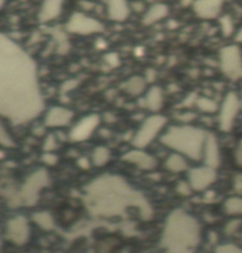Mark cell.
<instances>
[{
  "instance_id": "obj_1",
  "label": "cell",
  "mask_w": 242,
  "mask_h": 253,
  "mask_svg": "<svg viewBox=\"0 0 242 253\" xmlns=\"http://www.w3.org/2000/svg\"><path fill=\"white\" fill-rule=\"evenodd\" d=\"M37 68L25 51L1 36L0 47V110L14 125L30 122L43 111Z\"/></svg>"
},
{
  "instance_id": "obj_2",
  "label": "cell",
  "mask_w": 242,
  "mask_h": 253,
  "mask_svg": "<svg viewBox=\"0 0 242 253\" xmlns=\"http://www.w3.org/2000/svg\"><path fill=\"white\" fill-rule=\"evenodd\" d=\"M85 199L90 212L95 215H120L130 206H137L144 213H150L140 193L116 175H104L93 180L86 187Z\"/></svg>"
},
{
  "instance_id": "obj_3",
  "label": "cell",
  "mask_w": 242,
  "mask_h": 253,
  "mask_svg": "<svg viewBox=\"0 0 242 253\" xmlns=\"http://www.w3.org/2000/svg\"><path fill=\"white\" fill-rule=\"evenodd\" d=\"M200 243V225L194 216L175 211L168 216L162 236L167 253H193Z\"/></svg>"
},
{
  "instance_id": "obj_4",
  "label": "cell",
  "mask_w": 242,
  "mask_h": 253,
  "mask_svg": "<svg viewBox=\"0 0 242 253\" xmlns=\"http://www.w3.org/2000/svg\"><path fill=\"white\" fill-rule=\"evenodd\" d=\"M207 132L193 126H175L161 136V142L183 156L198 161L203 158Z\"/></svg>"
},
{
  "instance_id": "obj_5",
  "label": "cell",
  "mask_w": 242,
  "mask_h": 253,
  "mask_svg": "<svg viewBox=\"0 0 242 253\" xmlns=\"http://www.w3.org/2000/svg\"><path fill=\"white\" fill-rule=\"evenodd\" d=\"M167 122V117L163 115H153L145 119V121L142 123L134 138H132V144H134L135 148L143 149L147 146H149L159 136L160 132L164 129Z\"/></svg>"
},
{
  "instance_id": "obj_6",
  "label": "cell",
  "mask_w": 242,
  "mask_h": 253,
  "mask_svg": "<svg viewBox=\"0 0 242 253\" xmlns=\"http://www.w3.org/2000/svg\"><path fill=\"white\" fill-rule=\"evenodd\" d=\"M66 30L75 35L89 36L104 31V25L98 19L83 12H75L66 23Z\"/></svg>"
},
{
  "instance_id": "obj_7",
  "label": "cell",
  "mask_w": 242,
  "mask_h": 253,
  "mask_svg": "<svg viewBox=\"0 0 242 253\" xmlns=\"http://www.w3.org/2000/svg\"><path fill=\"white\" fill-rule=\"evenodd\" d=\"M221 70L227 77L237 80L242 75V53L237 45H228L220 51Z\"/></svg>"
},
{
  "instance_id": "obj_8",
  "label": "cell",
  "mask_w": 242,
  "mask_h": 253,
  "mask_svg": "<svg viewBox=\"0 0 242 253\" xmlns=\"http://www.w3.org/2000/svg\"><path fill=\"white\" fill-rule=\"evenodd\" d=\"M239 111H240V99L235 92H228L223 98L220 107L219 126L222 131H229L234 126Z\"/></svg>"
},
{
  "instance_id": "obj_9",
  "label": "cell",
  "mask_w": 242,
  "mask_h": 253,
  "mask_svg": "<svg viewBox=\"0 0 242 253\" xmlns=\"http://www.w3.org/2000/svg\"><path fill=\"white\" fill-rule=\"evenodd\" d=\"M48 183V176L46 171L44 169H40L36 173H33L26 182L24 183L22 194L24 200L26 201L27 205H33L38 198V193L43 189L45 186Z\"/></svg>"
},
{
  "instance_id": "obj_10",
  "label": "cell",
  "mask_w": 242,
  "mask_h": 253,
  "mask_svg": "<svg viewBox=\"0 0 242 253\" xmlns=\"http://www.w3.org/2000/svg\"><path fill=\"white\" fill-rule=\"evenodd\" d=\"M99 122H101V119L97 114H91V115L83 117L72 126L70 138L74 142H81V141L87 140L99 126Z\"/></svg>"
},
{
  "instance_id": "obj_11",
  "label": "cell",
  "mask_w": 242,
  "mask_h": 253,
  "mask_svg": "<svg viewBox=\"0 0 242 253\" xmlns=\"http://www.w3.org/2000/svg\"><path fill=\"white\" fill-rule=\"evenodd\" d=\"M216 180L215 168H211L209 166L204 167L193 168L189 171L188 182L192 186L194 191H204Z\"/></svg>"
},
{
  "instance_id": "obj_12",
  "label": "cell",
  "mask_w": 242,
  "mask_h": 253,
  "mask_svg": "<svg viewBox=\"0 0 242 253\" xmlns=\"http://www.w3.org/2000/svg\"><path fill=\"white\" fill-rule=\"evenodd\" d=\"M6 234H7V238L11 242L18 244V245L26 243L30 237V226L26 218L19 215L8 220Z\"/></svg>"
},
{
  "instance_id": "obj_13",
  "label": "cell",
  "mask_w": 242,
  "mask_h": 253,
  "mask_svg": "<svg viewBox=\"0 0 242 253\" xmlns=\"http://www.w3.org/2000/svg\"><path fill=\"white\" fill-rule=\"evenodd\" d=\"M74 119V111L65 107H52L45 116V126L51 128H60L69 126Z\"/></svg>"
},
{
  "instance_id": "obj_14",
  "label": "cell",
  "mask_w": 242,
  "mask_h": 253,
  "mask_svg": "<svg viewBox=\"0 0 242 253\" xmlns=\"http://www.w3.org/2000/svg\"><path fill=\"white\" fill-rule=\"evenodd\" d=\"M122 160L129 164L136 165L138 168L143 170H153L157 167V160L154 155L148 154L142 149L136 148L134 150H130L122 156Z\"/></svg>"
},
{
  "instance_id": "obj_15",
  "label": "cell",
  "mask_w": 242,
  "mask_h": 253,
  "mask_svg": "<svg viewBox=\"0 0 242 253\" xmlns=\"http://www.w3.org/2000/svg\"><path fill=\"white\" fill-rule=\"evenodd\" d=\"M225 0H195L193 8L200 18L211 19L220 14Z\"/></svg>"
},
{
  "instance_id": "obj_16",
  "label": "cell",
  "mask_w": 242,
  "mask_h": 253,
  "mask_svg": "<svg viewBox=\"0 0 242 253\" xmlns=\"http://www.w3.org/2000/svg\"><path fill=\"white\" fill-rule=\"evenodd\" d=\"M64 0H44L38 12V20L40 23H50L57 19L63 12Z\"/></svg>"
},
{
  "instance_id": "obj_17",
  "label": "cell",
  "mask_w": 242,
  "mask_h": 253,
  "mask_svg": "<svg viewBox=\"0 0 242 253\" xmlns=\"http://www.w3.org/2000/svg\"><path fill=\"white\" fill-rule=\"evenodd\" d=\"M203 159L205 166L216 168L220 166V148L215 135L208 134L203 148Z\"/></svg>"
},
{
  "instance_id": "obj_18",
  "label": "cell",
  "mask_w": 242,
  "mask_h": 253,
  "mask_svg": "<svg viewBox=\"0 0 242 253\" xmlns=\"http://www.w3.org/2000/svg\"><path fill=\"white\" fill-rule=\"evenodd\" d=\"M130 6L128 0H107V12L108 17L114 22H124L128 19Z\"/></svg>"
},
{
  "instance_id": "obj_19",
  "label": "cell",
  "mask_w": 242,
  "mask_h": 253,
  "mask_svg": "<svg viewBox=\"0 0 242 253\" xmlns=\"http://www.w3.org/2000/svg\"><path fill=\"white\" fill-rule=\"evenodd\" d=\"M169 12H170V10H169L168 5L163 4V2H157V4L150 6L144 12V16L142 18V23L147 26L154 25V24L161 22L164 18H167L169 16Z\"/></svg>"
},
{
  "instance_id": "obj_20",
  "label": "cell",
  "mask_w": 242,
  "mask_h": 253,
  "mask_svg": "<svg viewBox=\"0 0 242 253\" xmlns=\"http://www.w3.org/2000/svg\"><path fill=\"white\" fill-rule=\"evenodd\" d=\"M147 88V80L141 76H132L122 84V89L130 96H140Z\"/></svg>"
},
{
  "instance_id": "obj_21",
  "label": "cell",
  "mask_w": 242,
  "mask_h": 253,
  "mask_svg": "<svg viewBox=\"0 0 242 253\" xmlns=\"http://www.w3.org/2000/svg\"><path fill=\"white\" fill-rule=\"evenodd\" d=\"M145 107L154 111H159L163 107V91L159 86H151L145 95Z\"/></svg>"
},
{
  "instance_id": "obj_22",
  "label": "cell",
  "mask_w": 242,
  "mask_h": 253,
  "mask_svg": "<svg viewBox=\"0 0 242 253\" xmlns=\"http://www.w3.org/2000/svg\"><path fill=\"white\" fill-rule=\"evenodd\" d=\"M164 166L169 171H172V173H181V171H184L188 168L186 158L180 153H175V154L169 156L165 160Z\"/></svg>"
},
{
  "instance_id": "obj_23",
  "label": "cell",
  "mask_w": 242,
  "mask_h": 253,
  "mask_svg": "<svg viewBox=\"0 0 242 253\" xmlns=\"http://www.w3.org/2000/svg\"><path fill=\"white\" fill-rule=\"evenodd\" d=\"M195 104L200 111L205 114H214L219 110V105H217L216 102L209 97H204V96L198 97Z\"/></svg>"
},
{
  "instance_id": "obj_24",
  "label": "cell",
  "mask_w": 242,
  "mask_h": 253,
  "mask_svg": "<svg viewBox=\"0 0 242 253\" xmlns=\"http://www.w3.org/2000/svg\"><path fill=\"white\" fill-rule=\"evenodd\" d=\"M225 211L231 215H241L242 214V198L233 197L227 199L225 201Z\"/></svg>"
},
{
  "instance_id": "obj_25",
  "label": "cell",
  "mask_w": 242,
  "mask_h": 253,
  "mask_svg": "<svg viewBox=\"0 0 242 253\" xmlns=\"http://www.w3.org/2000/svg\"><path fill=\"white\" fill-rule=\"evenodd\" d=\"M110 160V150L105 147H97L92 152V162L97 167L107 165Z\"/></svg>"
},
{
  "instance_id": "obj_26",
  "label": "cell",
  "mask_w": 242,
  "mask_h": 253,
  "mask_svg": "<svg viewBox=\"0 0 242 253\" xmlns=\"http://www.w3.org/2000/svg\"><path fill=\"white\" fill-rule=\"evenodd\" d=\"M219 23L221 32H222V35L225 36V37H229V36H232L233 33H234V22H233V18L231 16H228V14L222 16L219 19Z\"/></svg>"
},
{
  "instance_id": "obj_27",
  "label": "cell",
  "mask_w": 242,
  "mask_h": 253,
  "mask_svg": "<svg viewBox=\"0 0 242 253\" xmlns=\"http://www.w3.org/2000/svg\"><path fill=\"white\" fill-rule=\"evenodd\" d=\"M33 220L45 230H51L53 227V219L47 212H39L33 215Z\"/></svg>"
},
{
  "instance_id": "obj_28",
  "label": "cell",
  "mask_w": 242,
  "mask_h": 253,
  "mask_svg": "<svg viewBox=\"0 0 242 253\" xmlns=\"http://www.w3.org/2000/svg\"><path fill=\"white\" fill-rule=\"evenodd\" d=\"M215 253H242V249L233 244H225L215 250Z\"/></svg>"
},
{
  "instance_id": "obj_29",
  "label": "cell",
  "mask_w": 242,
  "mask_h": 253,
  "mask_svg": "<svg viewBox=\"0 0 242 253\" xmlns=\"http://www.w3.org/2000/svg\"><path fill=\"white\" fill-rule=\"evenodd\" d=\"M0 142H1L2 147H7V148H12V147H14L13 140H12L11 136H7L4 126H1V132H0Z\"/></svg>"
},
{
  "instance_id": "obj_30",
  "label": "cell",
  "mask_w": 242,
  "mask_h": 253,
  "mask_svg": "<svg viewBox=\"0 0 242 253\" xmlns=\"http://www.w3.org/2000/svg\"><path fill=\"white\" fill-rule=\"evenodd\" d=\"M57 148V140L54 137V135H48L45 138L44 142V150L45 152H52L53 149Z\"/></svg>"
},
{
  "instance_id": "obj_31",
  "label": "cell",
  "mask_w": 242,
  "mask_h": 253,
  "mask_svg": "<svg viewBox=\"0 0 242 253\" xmlns=\"http://www.w3.org/2000/svg\"><path fill=\"white\" fill-rule=\"evenodd\" d=\"M43 162L45 165L54 166L57 164V162H58V158H57V156L54 154H52L51 152H46L43 155Z\"/></svg>"
},
{
  "instance_id": "obj_32",
  "label": "cell",
  "mask_w": 242,
  "mask_h": 253,
  "mask_svg": "<svg viewBox=\"0 0 242 253\" xmlns=\"http://www.w3.org/2000/svg\"><path fill=\"white\" fill-rule=\"evenodd\" d=\"M190 189H193V188H192V186H190L189 182H180L177 185V192L182 195H189Z\"/></svg>"
},
{
  "instance_id": "obj_33",
  "label": "cell",
  "mask_w": 242,
  "mask_h": 253,
  "mask_svg": "<svg viewBox=\"0 0 242 253\" xmlns=\"http://www.w3.org/2000/svg\"><path fill=\"white\" fill-rule=\"evenodd\" d=\"M240 225H241V221L240 220H233V221H231L228 225L226 226V233H228V234L234 233V232L238 230L239 226H240Z\"/></svg>"
},
{
  "instance_id": "obj_34",
  "label": "cell",
  "mask_w": 242,
  "mask_h": 253,
  "mask_svg": "<svg viewBox=\"0 0 242 253\" xmlns=\"http://www.w3.org/2000/svg\"><path fill=\"white\" fill-rule=\"evenodd\" d=\"M235 160L239 165L242 166V141H240L237 150H235Z\"/></svg>"
},
{
  "instance_id": "obj_35",
  "label": "cell",
  "mask_w": 242,
  "mask_h": 253,
  "mask_svg": "<svg viewBox=\"0 0 242 253\" xmlns=\"http://www.w3.org/2000/svg\"><path fill=\"white\" fill-rule=\"evenodd\" d=\"M130 6H131L132 11H135V12H143L144 11V5H143V2H141V1H134Z\"/></svg>"
},
{
  "instance_id": "obj_36",
  "label": "cell",
  "mask_w": 242,
  "mask_h": 253,
  "mask_svg": "<svg viewBox=\"0 0 242 253\" xmlns=\"http://www.w3.org/2000/svg\"><path fill=\"white\" fill-rule=\"evenodd\" d=\"M78 165H80L81 168H85V169L89 168V162H87L86 159H81L80 161H78Z\"/></svg>"
},
{
  "instance_id": "obj_37",
  "label": "cell",
  "mask_w": 242,
  "mask_h": 253,
  "mask_svg": "<svg viewBox=\"0 0 242 253\" xmlns=\"http://www.w3.org/2000/svg\"><path fill=\"white\" fill-rule=\"evenodd\" d=\"M148 74H149V76L145 78V80H147V82H153V81L155 80V71L148 70Z\"/></svg>"
},
{
  "instance_id": "obj_38",
  "label": "cell",
  "mask_w": 242,
  "mask_h": 253,
  "mask_svg": "<svg viewBox=\"0 0 242 253\" xmlns=\"http://www.w3.org/2000/svg\"><path fill=\"white\" fill-rule=\"evenodd\" d=\"M235 39L239 42H242V29L239 30V31L237 32V35H235Z\"/></svg>"
}]
</instances>
